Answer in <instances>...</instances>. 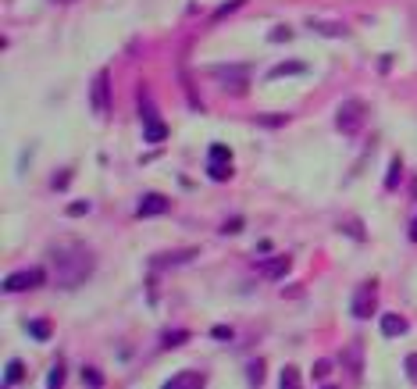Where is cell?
Listing matches in <instances>:
<instances>
[{"label": "cell", "instance_id": "cell-1", "mask_svg": "<svg viewBox=\"0 0 417 389\" xmlns=\"http://www.w3.org/2000/svg\"><path fill=\"white\" fill-rule=\"evenodd\" d=\"M54 254V275L61 286H82L93 272V254L86 247H79V243H57L50 250Z\"/></svg>", "mask_w": 417, "mask_h": 389}, {"label": "cell", "instance_id": "cell-2", "mask_svg": "<svg viewBox=\"0 0 417 389\" xmlns=\"http://www.w3.org/2000/svg\"><path fill=\"white\" fill-rule=\"evenodd\" d=\"M364 121H367V104H364V100H346V104L336 111V129L343 136H357L364 129Z\"/></svg>", "mask_w": 417, "mask_h": 389}, {"label": "cell", "instance_id": "cell-3", "mask_svg": "<svg viewBox=\"0 0 417 389\" xmlns=\"http://www.w3.org/2000/svg\"><path fill=\"white\" fill-rule=\"evenodd\" d=\"M47 282V272L43 268H26V272H11L4 279V290L8 293H18V290H32V286Z\"/></svg>", "mask_w": 417, "mask_h": 389}, {"label": "cell", "instance_id": "cell-4", "mask_svg": "<svg viewBox=\"0 0 417 389\" xmlns=\"http://www.w3.org/2000/svg\"><path fill=\"white\" fill-rule=\"evenodd\" d=\"M90 100H93V111H96V114H108V108H111V79H108V72H100V75L93 79Z\"/></svg>", "mask_w": 417, "mask_h": 389}, {"label": "cell", "instance_id": "cell-5", "mask_svg": "<svg viewBox=\"0 0 417 389\" xmlns=\"http://www.w3.org/2000/svg\"><path fill=\"white\" fill-rule=\"evenodd\" d=\"M211 179H232V150L221 147V143H214L211 147Z\"/></svg>", "mask_w": 417, "mask_h": 389}, {"label": "cell", "instance_id": "cell-6", "mask_svg": "<svg viewBox=\"0 0 417 389\" xmlns=\"http://www.w3.org/2000/svg\"><path fill=\"white\" fill-rule=\"evenodd\" d=\"M374 297H378V286H374V282H364L360 290H357V297H353V315H357V318L374 315Z\"/></svg>", "mask_w": 417, "mask_h": 389}, {"label": "cell", "instance_id": "cell-7", "mask_svg": "<svg viewBox=\"0 0 417 389\" xmlns=\"http://www.w3.org/2000/svg\"><path fill=\"white\" fill-rule=\"evenodd\" d=\"M211 75H218L221 83H232V90H236V93H239V86H236V83H250V68H246V65H221V68L214 65V68H211Z\"/></svg>", "mask_w": 417, "mask_h": 389}, {"label": "cell", "instance_id": "cell-8", "mask_svg": "<svg viewBox=\"0 0 417 389\" xmlns=\"http://www.w3.org/2000/svg\"><path fill=\"white\" fill-rule=\"evenodd\" d=\"M164 211H168V197L147 193V197H143V203L136 208V218H154V215H164Z\"/></svg>", "mask_w": 417, "mask_h": 389}, {"label": "cell", "instance_id": "cell-9", "mask_svg": "<svg viewBox=\"0 0 417 389\" xmlns=\"http://www.w3.org/2000/svg\"><path fill=\"white\" fill-rule=\"evenodd\" d=\"M203 386H207V379L200 372H179V375H172L168 382H164L161 389H203Z\"/></svg>", "mask_w": 417, "mask_h": 389}, {"label": "cell", "instance_id": "cell-10", "mask_svg": "<svg viewBox=\"0 0 417 389\" xmlns=\"http://www.w3.org/2000/svg\"><path fill=\"white\" fill-rule=\"evenodd\" d=\"M143 139H147V143H164V139H168V126L157 121V118H150L147 126H143Z\"/></svg>", "mask_w": 417, "mask_h": 389}, {"label": "cell", "instance_id": "cell-11", "mask_svg": "<svg viewBox=\"0 0 417 389\" xmlns=\"http://www.w3.org/2000/svg\"><path fill=\"white\" fill-rule=\"evenodd\" d=\"M410 329V325H407V318H400V315H385L382 318V332L385 336H403Z\"/></svg>", "mask_w": 417, "mask_h": 389}, {"label": "cell", "instance_id": "cell-12", "mask_svg": "<svg viewBox=\"0 0 417 389\" xmlns=\"http://www.w3.org/2000/svg\"><path fill=\"white\" fill-rule=\"evenodd\" d=\"M196 257V250H175L172 257H157L154 264L157 268H172V264H185V261H193Z\"/></svg>", "mask_w": 417, "mask_h": 389}, {"label": "cell", "instance_id": "cell-13", "mask_svg": "<svg viewBox=\"0 0 417 389\" xmlns=\"http://www.w3.org/2000/svg\"><path fill=\"white\" fill-rule=\"evenodd\" d=\"M26 329H29V336H32V339H50L54 325H50V321H39V318H32V321H26Z\"/></svg>", "mask_w": 417, "mask_h": 389}, {"label": "cell", "instance_id": "cell-14", "mask_svg": "<svg viewBox=\"0 0 417 389\" xmlns=\"http://www.w3.org/2000/svg\"><path fill=\"white\" fill-rule=\"evenodd\" d=\"M285 272H289V257H275V261L264 264V275H267V279H282Z\"/></svg>", "mask_w": 417, "mask_h": 389}, {"label": "cell", "instance_id": "cell-15", "mask_svg": "<svg viewBox=\"0 0 417 389\" xmlns=\"http://www.w3.org/2000/svg\"><path fill=\"white\" fill-rule=\"evenodd\" d=\"M26 379V364L22 361H8V372H4V386H14Z\"/></svg>", "mask_w": 417, "mask_h": 389}, {"label": "cell", "instance_id": "cell-16", "mask_svg": "<svg viewBox=\"0 0 417 389\" xmlns=\"http://www.w3.org/2000/svg\"><path fill=\"white\" fill-rule=\"evenodd\" d=\"M278 389H300V372L293 364L282 368V375H278Z\"/></svg>", "mask_w": 417, "mask_h": 389}, {"label": "cell", "instance_id": "cell-17", "mask_svg": "<svg viewBox=\"0 0 417 389\" xmlns=\"http://www.w3.org/2000/svg\"><path fill=\"white\" fill-rule=\"evenodd\" d=\"M246 379H250V386H254V389L264 382V361H261V357L246 364Z\"/></svg>", "mask_w": 417, "mask_h": 389}, {"label": "cell", "instance_id": "cell-18", "mask_svg": "<svg viewBox=\"0 0 417 389\" xmlns=\"http://www.w3.org/2000/svg\"><path fill=\"white\" fill-rule=\"evenodd\" d=\"M403 165H400V157H392V165H389V172H385V190H396V186H400V172Z\"/></svg>", "mask_w": 417, "mask_h": 389}, {"label": "cell", "instance_id": "cell-19", "mask_svg": "<svg viewBox=\"0 0 417 389\" xmlns=\"http://www.w3.org/2000/svg\"><path fill=\"white\" fill-rule=\"evenodd\" d=\"M185 339H190V332H182V329L179 332H164L161 336V346H164V350H172V346H182Z\"/></svg>", "mask_w": 417, "mask_h": 389}, {"label": "cell", "instance_id": "cell-20", "mask_svg": "<svg viewBox=\"0 0 417 389\" xmlns=\"http://www.w3.org/2000/svg\"><path fill=\"white\" fill-rule=\"evenodd\" d=\"M303 72V65L300 61H289V65H278L275 72H271V79H282V75H300Z\"/></svg>", "mask_w": 417, "mask_h": 389}, {"label": "cell", "instance_id": "cell-21", "mask_svg": "<svg viewBox=\"0 0 417 389\" xmlns=\"http://www.w3.org/2000/svg\"><path fill=\"white\" fill-rule=\"evenodd\" d=\"M61 382H65V364H54V372L47 375V389H61Z\"/></svg>", "mask_w": 417, "mask_h": 389}, {"label": "cell", "instance_id": "cell-22", "mask_svg": "<svg viewBox=\"0 0 417 389\" xmlns=\"http://www.w3.org/2000/svg\"><path fill=\"white\" fill-rule=\"evenodd\" d=\"M82 379H86V386H93V389L103 386V375L96 372V368H86V372H82Z\"/></svg>", "mask_w": 417, "mask_h": 389}, {"label": "cell", "instance_id": "cell-23", "mask_svg": "<svg viewBox=\"0 0 417 389\" xmlns=\"http://www.w3.org/2000/svg\"><path fill=\"white\" fill-rule=\"evenodd\" d=\"M211 336H214L218 343H228V339H232V329H228V325H214Z\"/></svg>", "mask_w": 417, "mask_h": 389}, {"label": "cell", "instance_id": "cell-24", "mask_svg": "<svg viewBox=\"0 0 417 389\" xmlns=\"http://www.w3.org/2000/svg\"><path fill=\"white\" fill-rule=\"evenodd\" d=\"M239 4H243V0H228V4H221V8L214 11V18H218V22H221V18H225V14H232V11H236Z\"/></svg>", "mask_w": 417, "mask_h": 389}, {"label": "cell", "instance_id": "cell-25", "mask_svg": "<svg viewBox=\"0 0 417 389\" xmlns=\"http://www.w3.org/2000/svg\"><path fill=\"white\" fill-rule=\"evenodd\" d=\"M314 29H318V32H328V36H332V32H336V36H346V29H343V26H325V22H314Z\"/></svg>", "mask_w": 417, "mask_h": 389}, {"label": "cell", "instance_id": "cell-26", "mask_svg": "<svg viewBox=\"0 0 417 389\" xmlns=\"http://www.w3.org/2000/svg\"><path fill=\"white\" fill-rule=\"evenodd\" d=\"M407 375L417 382V354H410V357H407Z\"/></svg>", "mask_w": 417, "mask_h": 389}, {"label": "cell", "instance_id": "cell-27", "mask_svg": "<svg viewBox=\"0 0 417 389\" xmlns=\"http://www.w3.org/2000/svg\"><path fill=\"white\" fill-rule=\"evenodd\" d=\"M328 372H332V364H328V361H318V364H314V375H318V379H325Z\"/></svg>", "mask_w": 417, "mask_h": 389}, {"label": "cell", "instance_id": "cell-28", "mask_svg": "<svg viewBox=\"0 0 417 389\" xmlns=\"http://www.w3.org/2000/svg\"><path fill=\"white\" fill-rule=\"evenodd\" d=\"M243 229V218H232L228 225H221V232H239Z\"/></svg>", "mask_w": 417, "mask_h": 389}, {"label": "cell", "instance_id": "cell-29", "mask_svg": "<svg viewBox=\"0 0 417 389\" xmlns=\"http://www.w3.org/2000/svg\"><path fill=\"white\" fill-rule=\"evenodd\" d=\"M68 215L75 218V215H86V203H68Z\"/></svg>", "mask_w": 417, "mask_h": 389}, {"label": "cell", "instance_id": "cell-30", "mask_svg": "<svg viewBox=\"0 0 417 389\" xmlns=\"http://www.w3.org/2000/svg\"><path fill=\"white\" fill-rule=\"evenodd\" d=\"M410 239H414V243H417V218H414V221H410Z\"/></svg>", "mask_w": 417, "mask_h": 389}, {"label": "cell", "instance_id": "cell-31", "mask_svg": "<svg viewBox=\"0 0 417 389\" xmlns=\"http://www.w3.org/2000/svg\"><path fill=\"white\" fill-rule=\"evenodd\" d=\"M325 389H336V386H325Z\"/></svg>", "mask_w": 417, "mask_h": 389}, {"label": "cell", "instance_id": "cell-32", "mask_svg": "<svg viewBox=\"0 0 417 389\" xmlns=\"http://www.w3.org/2000/svg\"><path fill=\"white\" fill-rule=\"evenodd\" d=\"M61 4H68V0H61Z\"/></svg>", "mask_w": 417, "mask_h": 389}]
</instances>
